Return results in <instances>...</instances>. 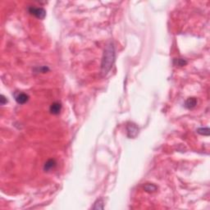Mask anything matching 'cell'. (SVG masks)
I'll use <instances>...</instances> for the list:
<instances>
[{
  "label": "cell",
  "instance_id": "obj_1",
  "mask_svg": "<svg viewBox=\"0 0 210 210\" xmlns=\"http://www.w3.org/2000/svg\"><path fill=\"white\" fill-rule=\"evenodd\" d=\"M115 61V49L112 42L108 43L104 49L102 60V73L106 75L109 72L111 67H113V62Z\"/></svg>",
  "mask_w": 210,
  "mask_h": 210
},
{
  "label": "cell",
  "instance_id": "obj_2",
  "mask_svg": "<svg viewBox=\"0 0 210 210\" xmlns=\"http://www.w3.org/2000/svg\"><path fill=\"white\" fill-rule=\"evenodd\" d=\"M28 11L31 14L34 15L37 18H39V19H44L46 16V12L44 8H36L35 6H31L28 8Z\"/></svg>",
  "mask_w": 210,
  "mask_h": 210
},
{
  "label": "cell",
  "instance_id": "obj_3",
  "mask_svg": "<svg viewBox=\"0 0 210 210\" xmlns=\"http://www.w3.org/2000/svg\"><path fill=\"white\" fill-rule=\"evenodd\" d=\"M126 133H127V136L129 138H136L139 133L138 126L135 123H127V125H126Z\"/></svg>",
  "mask_w": 210,
  "mask_h": 210
},
{
  "label": "cell",
  "instance_id": "obj_4",
  "mask_svg": "<svg viewBox=\"0 0 210 210\" xmlns=\"http://www.w3.org/2000/svg\"><path fill=\"white\" fill-rule=\"evenodd\" d=\"M15 99L19 104H24L29 100V96L25 93H17L15 94Z\"/></svg>",
  "mask_w": 210,
  "mask_h": 210
},
{
  "label": "cell",
  "instance_id": "obj_5",
  "mask_svg": "<svg viewBox=\"0 0 210 210\" xmlns=\"http://www.w3.org/2000/svg\"><path fill=\"white\" fill-rule=\"evenodd\" d=\"M62 110V104L61 103L59 102H54L53 103L49 108V111L52 114H54V115H58L60 113Z\"/></svg>",
  "mask_w": 210,
  "mask_h": 210
},
{
  "label": "cell",
  "instance_id": "obj_6",
  "mask_svg": "<svg viewBox=\"0 0 210 210\" xmlns=\"http://www.w3.org/2000/svg\"><path fill=\"white\" fill-rule=\"evenodd\" d=\"M196 104H197L196 98L190 97L188 98L186 101V103H185V107L188 108V109H192V108H194L196 106Z\"/></svg>",
  "mask_w": 210,
  "mask_h": 210
},
{
  "label": "cell",
  "instance_id": "obj_7",
  "mask_svg": "<svg viewBox=\"0 0 210 210\" xmlns=\"http://www.w3.org/2000/svg\"><path fill=\"white\" fill-rule=\"evenodd\" d=\"M56 165L57 163L54 159H49V160H48V161L44 163V172H49V171H51L52 169H54V167H56Z\"/></svg>",
  "mask_w": 210,
  "mask_h": 210
},
{
  "label": "cell",
  "instance_id": "obj_8",
  "mask_svg": "<svg viewBox=\"0 0 210 210\" xmlns=\"http://www.w3.org/2000/svg\"><path fill=\"white\" fill-rule=\"evenodd\" d=\"M158 187L154 184H146L144 186V190L147 191V192H154V191H156Z\"/></svg>",
  "mask_w": 210,
  "mask_h": 210
},
{
  "label": "cell",
  "instance_id": "obj_9",
  "mask_svg": "<svg viewBox=\"0 0 210 210\" xmlns=\"http://www.w3.org/2000/svg\"><path fill=\"white\" fill-rule=\"evenodd\" d=\"M92 208L93 209H103V201L102 199L97 200Z\"/></svg>",
  "mask_w": 210,
  "mask_h": 210
},
{
  "label": "cell",
  "instance_id": "obj_10",
  "mask_svg": "<svg viewBox=\"0 0 210 210\" xmlns=\"http://www.w3.org/2000/svg\"><path fill=\"white\" fill-rule=\"evenodd\" d=\"M197 132L203 136H209V129L208 127H201L197 130Z\"/></svg>",
  "mask_w": 210,
  "mask_h": 210
},
{
  "label": "cell",
  "instance_id": "obj_11",
  "mask_svg": "<svg viewBox=\"0 0 210 210\" xmlns=\"http://www.w3.org/2000/svg\"><path fill=\"white\" fill-rule=\"evenodd\" d=\"M173 62H174L175 65H177V66H180V67L185 66V65L187 63V62L182 58H175Z\"/></svg>",
  "mask_w": 210,
  "mask_h": 210
},
{
  "label": "cell",
  "instance_id": "obj_12",
  "mask_svg": "<svg viewBox=\"0 0 210 210\" xmlns=\"http://www.w3.org/2000/svg\"><path fill=\"white\" fill-rule=\"evenodd\" d=\"M7 102H8V100L5 98V96L3 95H1V99H0V103H1V105H4Z\"/></svg>",
  "mask_w": 210,
  "mask_h": 210
}]
</instances>
